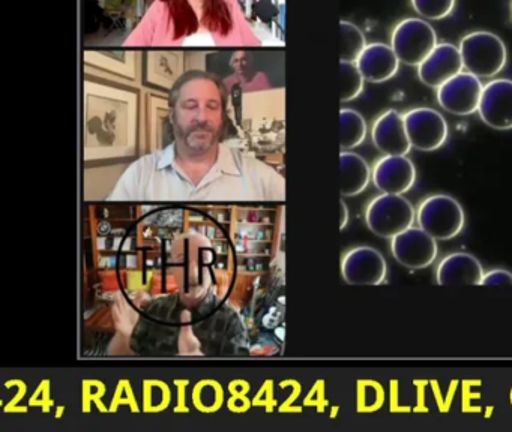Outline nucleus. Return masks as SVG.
<instances>
[{
    "instance_id": "f257e3e1",
    "label": "nucleus",
    "mask_w": 512,
    "mask_h": 432,
    "mask_svg": "<svg viewBox=\"0 0 512 432\" xmlns=\"http://www.w3.org/2000/svg\"><path fill=\"white\" fill-rule=\"evenodd\" d=\"M461 59L467 72L478 78H491L506 65L505 44L499 36L485 30L467 33L460 41Z\"/></svg>"
},
{
    "instance_id": "f03ea898",
    "label": "nucleus",
    "mask_w": 512,
    "mask_h": 432,
    "mask_svg": "<svg viewBox=\"0 0 512 432\" xmlns=\"http://www.w3.org/2000/svg\"><path fill=\"white\" fill-rule=\"evenodd\" d=\"M416 221L434 239L449 240L461 233L466 216L454 197L436 194L421 201L416 210Z\"/></svg>"
},
{
    "instance_id": "7ed1b4c3",
    "label": "nucleus",
    "mask_w": 512,
    "mask_h": 432,
    "mask_svg": "<svg viewBox=\"0 0 512 432\" xmlns=\"http://www.w3.org/2000/svg\"><path fill=\"white\" fill-rule=\"evenodd\" d=\"M365 222L374 234L392 239L412 227L415 209L403 195L382 194L370 201L365 209Z\"/></svg>"
},
{
    "instance_id": "20e7f679",
    "label": "nucleus",
    "mask_w": 512,
    "mask_h": 432,
    "mask_svg": "<svg viewBox=\"0 0 512 432\" xmlns=\"http://www.w3.org/2000/svg\"><path fill=\"white\" fill-rule=\"evenodd\" d=\"M437 44L436 30L422 18H404L392 30V50L404 65L418 68Z\"/></svg>"
},
{
    "instance_id": "39448f33",
    "label": "nucleus",
    "mask_w": 512,
    "mask_h": 432,
    "mask_svg": "<svg viewBox=\"0 0 512 432\" xmlns=\"http://www.w3.org/2000/svg\"><path fill=\"white\" fill-rule=\"evenodd\" d=\"M404 125L410 144L421 152L439 149L448 138V123L434 108H410L404 113Z\"/></svg>"
},
{
    "instance_id": "423d86ee",
    "label": "nucleus",
    "mask_w": 512,
    "mask_h": 432,
    "mask_svg": "<svg viewBox=\"0 0 512 432\" xmlns=\"http://www.w3.org/2000/svg\"><path fill=\"white\" fill-rule=\"evenodd\" d=\"M484 84L470 72H458L437 87V102L443 110L455 116H469L478 111Z\"/></svg>"
},
{
    "instance_id": "0eeeda50",
    "label": "nucleus",
    "mask_w": 512,
    "mask_h": 432,
    "mask_svg": "<svg viewBox=\"0 0 512 432\" xmlns=\"http://www.w3.org/2000/svg\"><path fill=\"white\" fill-rule=\"evenodd\" d=\"M386 273L385 257L371 246H356L341 260V275L350 285H379L385 281Z\"/></svg>"
},
{
    "instance_id": "6e6552de",
    "label": "nucleus",
    "mask_w": 512,
    "mask_h": 432,
    "mask_svg": "<svg viewBox=\"0 0 512 432\" xmlns=\"http://www.w3.org/2000/svg\"><path fill=\"white\" fill-rule=\"evenodd\" d=\"M391 252L395 260L407 269H424L437 257V240L422 230L410 227L391 239Z\"/></svg>"
},
{
    "instance_id": "1a4fd4ad",
    "label": "nucleus",
    "mask_w": 512,
    "mask_h": 432,
    "mask_svg": "<svg viewBox=\"0 0 512 432\" xmlns=\"http://www.w3.org/2000/svg\"><path fill=\"white\" fill-rule=\"evenodd\" d=\"M478 114L485 125L499 131L512 128V80L496 78L482 89Z\"/></svg>"
},
{
    "instance_id": "9d476101",
    "label": "nucleus",
    "mask_w": 512,
    "mask_h": 432,
    "mask_svg": "<svg viewBox=\"0 0 512 432\" xmlns=\"http://www.w3.org/2000/svg\"><path fill=\"white\" fill-rule=\"evenodd\" d=\"M371 180L383 194L403 195L415 185V164L406 155L382 156L374 164Z\"/></svg>"
},
{
    "instance_id": "9b49d317",
    "label": "nucleus",
    "mask_w": 512,
    "mask_h": 432,
    "mask_svg": "<svg viewBox=\"0 0 512 432\" xmlns=\"http://www.w3.org/2000/svg\"><path fill=\"white\" fill-rule=\"evenodd\" d=\"M463 68L460 48L449 42H440L418 66V78L428 87L437 89L449 78L463 71Z\"/></svg>"
},
{
    "instance_id": "f8f14e48",
    "label": "nucleus",
    "mask_w": 512,
    "mask_h": 432,
    "mask_svg": "<svg viewBox=\"0 0 512 432\" xmlns=\"http://www.w3.org/2000/svg\"><path fill=\"white\" fill-rule=\"evenodd\" d=\"M371 138L383 155H407L412 149L404 125V114L397 110H386L374 120Z\"/></svg>"
},
{
    "instance_id": "ddd939ff",
    "label": "nucleus",
    "mask_w": 512,
    "mask_h": 432,
    "mask_svg": "<svg viewBox=\"0 0 512 432\" xmlns=\"http://www.w3.org/2000/svg\"><path fill=\"white\" fill-rule=\"evenodd\" d=\"M355 63L364 80L370 83L391 80L400 68V60L391 45L382 42L367 44Z\"/></svg>"
},
{
    "instance_id": "4468645a",
    "label": "nucleus",
    "mask_w": 512,
    "mask_h": 432,
    "mask_svg": "<svg viewBox=\"0 0 512 432\" xmlns=\"http://www.w3.org/2000/svg\"><path fill=\"white\" fill-rule=\"evenodd\" d=\"M436 275L440 285H479L484 278V269L478 258L473 255L467 252H454L440 261Z\"/></svg>"
},
{
    "instance_id": "2eb2a0df",
    "label": "nucleus",
    "mask_w": 512,
    "mask_h": 432,
    "mask_svg": "<svg viewBox=\"0 0 512 432\" xmlns=\"http://www.w3.org/2000/svg\"><path fill=\"white\" fill-rule=\"evenodd\" d=\"M341 194L346 197L361 194L370 183L373 170L364 158L350 150H341Z\"/></svg>"
},
{
    "instance_id": "dca6fc26",
    "label": "nucleus",
    "mask_w": 512,
    "mask_h": 432,
    "mask_svg": "<svg viewBox=\"0 0 512 432\" xmlns=\"http://www.w3.org/2000/svg\"><path fill=\"white\" fill-rule=\"evenodd\" d=\"M367 137V122L364 116L352 108L340 111V146L341 150H350L361 146Z\"/></svg>"
},
{
    "instance_id": "f3484780",
    "label": "nucleus",
    "mask_w": 512,
    "mask_h": 432,
    "mask_svg": "<svg viewBox=\"0 0 512 432\" xmlns=\"http://www.w3.org/2000/svg\"><path fill=\"white\" fill-rule=\"evenodd\" d=\"M340 59L341 62H353L358 60L364 48L367 47L364 33L350 21H340Z\"/></svg>"
},
{
    "instance_id": "a211bd4d",
    "label": "nucleus",
    "mask_w": 512,
    "mask_h": 432,
    "mask_svg": "<svg viewBox=\"0 0 512 432\" xmlns=\"http://www.w3.org/2000/svg\"><path fill=\"white\" fill-rule=\"evenodd\" d=\"M364 81L356 63L340 62L341 102H349L358 98L364 89Z\"/></svg>"
},
{
    "instance_id": "6ab92c4d",
    "label": "nucleus",
    "mask_w": 512,
    "mask_h": 432,
    "mask_svg": "<svg viewBox=\"0 0 512 432\" xmlns=\"http://www.w3.org/2000/svg\"><path fill=\"white\" fill-rule=\"evenodd\" d=\"M412 6L427 20H442L451 14L455 0H412Z\"/></svg>"
},
{
    "instance_id": "aec40b11",
    "label": "nucleus",
    "mask_w": 512,
    "mask_h": 432,
    "mask_svg": "<svg viewBox=\"0 0 512 432\" xmlns=\"http://www.w3.org/2000/svg\"><path fill=\"white\" fill-rule=\"evenodd\" d=\"M481 285H512V273L505 269H493L484 273Z\"/></svg>"
},
{
    "instance_id": "412c9836",
    "label": "nucleus",
    "mask_w": 512,
    "mask_h": 432,
    "mask_svg": "<svg viewBox=\"0 0 512 432\" xmlns=\"http://www.w3.org/2000/svg\"><path fill=\"white\" fill-rule=\"evenodd\" d=\"M340 228L343 230L349 221V210H347L346 203L343 200L340 201Z\"/></svg>"
},
{
    "instance_id": "4be33fe9",
    "label": "nucleus",
    "mask_w": 512,
    "mask_h": 432,
    "mask_svg": "<svg viewBox=\"0 0 512 432\" xmlns=\"http://www.w3.org/2000/svg\"><path fill=\"white\" fill-rule=\"evenodd\" d=\"M511 15H512V3H511Z\"/></svg>"
}]
</instances>
